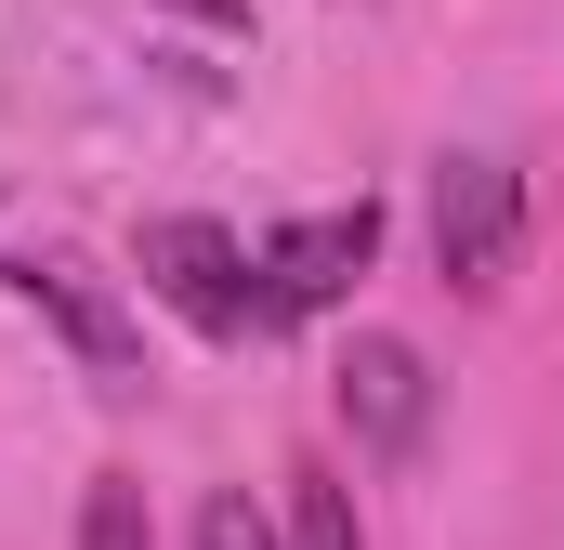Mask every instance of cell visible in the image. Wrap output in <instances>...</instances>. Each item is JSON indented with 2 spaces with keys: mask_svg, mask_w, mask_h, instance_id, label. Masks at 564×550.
I'll return each instance as SVG.
<instances>
[{
  "mask_svg": "<svg viewBox=\"0 0 564 550\" xmlns=\"http://www.w3.org/2000/svg\"><path fill=\"white\" fill-rule=\"evenodd\" d=\"M0 288H13V301H40V315H53V328L79 341V367H106V381H132V367H144L132 315H119V301H106L93 275H66V263H0Z\"/></svg>",
  "mask_w": 564,
  "mask_h": 550,
  "instance_id": "obj_5",
  "label": "cell"
},
{
  "mask_svg": "<svg viewBox=\"0 0 564 550\" xmlns=\"http://www.w3.org/2000/svg\"><path fill=\"white\" fill-rule=\"evenodd\" d=\"M368 263H381V210H368V197H355V210H302V223H276V237H263V263H250V275H263V328L328 315Z\"/></svg>",
  "mask_w": 564,
  "mask_h": 550,
  "instance_id": "obj_2",
  "label": "cell"
},
{
  "mask_svg": "<svg viewBox=\"0 0 564 550\" xmlns=\"http://www.w3.org/2000/svg\"><path fill=\"white\" fill-rule=\"evenodd\" d=\"M144 288H158L197 341H250V328H263V275H250V250H237L210 210L144 223Z\"/></svg>",
  "mask_w": 564,
  "mask_h": 550,
  "instance_id": "obj_1",
  "label": "cell"
},
{
  "mask_svg": "<svg viewBox=\"0 0 564 550\" xmlns=\"http://www.w3.org/2000/svg\"><path fill=\"white\" fill-rule=\"evenodd\" d=\"M525 250V170L512 157H446L433 170V263L446 288H499Z\"/></svg>",
  "mask_w": 564,
  "mask_h": 550,
  "instance_id": "obj_3",
  "label": "cell"
},
{
  "mask_svg": "<svg viewBox=\"0 0 564 550\" xmlns=\"http://www.w3.org/2000/svg\"><path fill=\"white\" fill-rule=\"evenodd\" d=\"M197 550H276V525H263L250 498H210V512H197Z\"/></svg>",
  "mask_w": 564,
  "mask_h": 550,
  "instance_id": "obj_8",
  "label": "cell"
},
{
  "mask_svg": "<svg viewBox=\"0 0 564 550\" xmlns=\"http://www.w3.org/2000/svg\"><path fill=\"white\" fill-rule=\"evenodd\" d=\"M79 550H158V525H144V485H132V472H106V485L79 498Z\"/></svg>",
  "mask_w": 564,
  "mask_h": 550,
  "instance_id": "obj_7",
  "label": "cell"
},
{
  "mask_svg": "<svg viewBox=\"0 0 564 550\" xmlns=\"http://www.w3.org/2000/svg\"><path fill=\"white\" fill-rule=\"evenodd\" d=\"M289 550H368L355 538V498L328 472H289Z\"/></svg>",
  "mask_w": 564,
  "mask_h": 550,
  "instance_id": "obj_6",
  "label": "cell"
},
{
  "mask_svg": "<svg viewBox=\"0 0 564 550\" xmlns=\"http://www.w3.org/2000/svg\"><path fill=\"white\" fill-rule=\"evenodd\" d=\"M328 394H341V432H355L368 459H408V446H421V419H433L421 354H408V341H381V328H368V341L328 367Z\"/></svg>",
  "mask_w": 564,
  "mask_h": 550,
  "instance_id": "obj_4",
  "label": "cell"
}]
</instances>
